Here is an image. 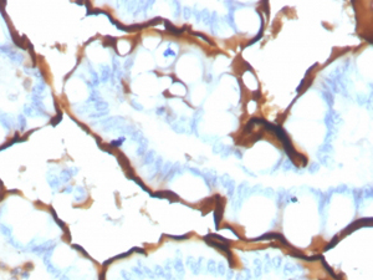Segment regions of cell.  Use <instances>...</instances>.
Masks as SVG:
<instances>
[{"mask_svg":"<svg viewBox=\"0 0 373 280\" xmlns=\"http://www.w3.org/2000/svg\"><path fill=\"white\" fill-rule=\"evenodd\" d=\"M193 35H195V36H198V37H201V39H203V40H204V41H205V43H210V44H212V45H214V44H213V43H212V41H210V40H209V39H208V37H207V36H204V35H203V34H198V32H193Z\"/></svg>","mask_w":373,"mask_h":280,"instance_id":"cell-2","label":"cell"},{"mask_svg":"<svg viewBox=\"0 0 373 280\" xmlns=\"http://www.w3.org/2000/svg\"><path fill=\"white\" fill-rule=\"evenodd\" d=\"M164 25H165V28L169 30L172 34H174V35H180L184 30H185V28H183V29H178V28H175V26H173L171 23H168V21H164Z\"/></svg>","mask_w":373,"mask_h":280,"instance_id":"cell-1","label":"cell"}]
</instances>
